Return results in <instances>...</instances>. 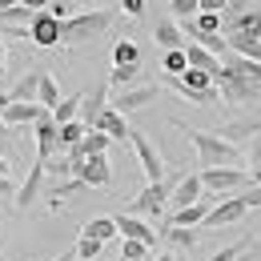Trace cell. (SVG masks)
Listing matches in <instances>:
<instances>
[{"label":"cell","mask_w":261,"mask_h":261,"mask_svg":"<svg viewBox=\"0 0 261 261\" xmlns=\"http://www.w3.org/2000/svg\"><path fill=\"white\" fill-rule=\"evenodd\" d=\"M181 133L193 141V149H197V165H201V169H213V165H237V161H241V149H237L233 141H225V137H217V133L185 129V125H181Z\"/></svg>","instance_id":"1"},{"label":"cell","mask_w":261,"mask_h":261,"mask_svg":"<svg viewBox=\"0 0 261 261\" xmlns=\"http://www.w3.org/2000/svg\"><path fill=\"white\" fill-rule=\"evenodd\" d=\"M113 12L109 8H89V12H72L68 20H61V44H89L97 36L109 33Z\"/></svg>","instance_id":"2"},{"label":"cell","mask_w":261,"mask_h":261,"mask_svg":"<svg viewBox=\"0 0 261 261\" xmlns=\"http://www.w3.org/2000/svg\"><path fill=\"white\" fill-rule=\"evenodd\" d=\"M169 81H173V89L189 100V105H217V100H221L213 76H209L205 68H185L181 76H169Z\"/></svg>","instance_id":"3"},{"label":"cell","mask_w":261,"mask_h":261,"mask_svg":"<svg viewBox=\"0 0 261 261\" xmlns=\"http://www.w3.org/2000/svg\"><path fill=\"white\" fill-rule=\"evenodd\" d=\"M173 185H177V181H145V189L133 197L129 213H133V217H145V221H149V217H161L165 205H169Z\"/></svg>","instance_id":"4"},{"label":"cell","mask_w":261,"mask_h":261,"mask_svg":"<svg viewBox=\"0 0 261 261\" xmlns=\"http://www.w3.org/2000/svg\"><path fill=\"white\" fill-rule=\"evenodd\" d=\"M197 177H201L205 193H217V197L233 193V189H241V185H249V173L237 169V165H213V169H201Z\"/></svg>","instance_id":"5"},{"label":"cell","mask_w":261,"mask_h":261,"mask_svg":"<svg viewBox=\"0 0 261 261\" xmlns=\"http://www.w3.org/2000/svg\"><path fill=\"white\" fill-rule=\"evenodd\" d=\"M129 145H133V153H137V161H141V169H145V181H165L161 149H157L145 133H129Z\"/></svg>","instance_id":"6"},{"label":"cell","mask_w":261,"mask_h":261,"mask_svg":"<svg viewBox=\"0 0 261 261\" xmlns=\"http://www.w3.org/2000/svg\"><path fill=\"white\" fill-rule=\"evenodd\" d=\"M221 33L241 36V40H261V8H241L237 16H221Z\"/></svg>","instance_id":"7"},{"label":"cell","mask_w":261,"mask_h":261,"mask_svg":"<svg viewBox=\"0 0 261 261\" xmlns=\"http://www.w3.org/2000/svg\"><path fill=\"white\" fill-rule=\"evenodd\" d=\"M249 209H245V201L241 197H221L209 213H205V221H201V229H221V225H233V221H241Z\"/></svg>","instance_id":"8"},{"label":"cell","mask_w":261,"mask_h":261,"mask_svg":"<svg viewBox=\"0 0 261 261\" xmlns=\"http://www.w3.org/2000/svg\"><path fill=\"white\" fill-rule=\"evenodd\" d=\"M57 133H61V125L53 121V113H40L33 121V137H36V161L44 165L53 153H57Z\"/></svg>","instance_id":"9"},{"label":"cell","mask_w":261,"mask_h":261,"mask_svg":"<svg viewBox=\"0 0 261 261\" xmlns=\"http://www.w3.org/2000/svg\"><path fill=\"white\" fill-rule=\"evenodd\" d=\"M29 40H33L36 48H57V44H61V20L48 16V8L36 12L33 24H29Z\"/></svg>","instance_id":"10"},{"label":"cell","mask_w":261,"mask_h":261,"mask_svg":"<svg viewBox=\"0 0 261 261\" xmlns=\"http://www.w3.org/2000/svg\"><path fill=\"white\" fill-rule=\"evenodd\" d=\"M109 145H113V141H109L100 129H85V137H81V141L68 149V161L81 165L85 157H105V153H109Z\"/></svg>","instance_id":"11"},{"label":"cell","mask_w":261,"mask_h":261,"mask_svg":"<svg viewBox=\"0 0 261 261\" xmlns=\"http://www.w3.org/2000/svg\"><path fill=\"white\" fill-rule=\"evenodd\" d=\"M76 177H81V185H85V189H105V185L113 181L109 157H85V161L76 165Z\"/></svg>","instance_id":"12"},{"label":"cell","mask_w":261,"mask_h":261,"mask_svg":"<svg viewBox=\"0 0 261 261\" xmlns=\"http://www.w3.org/2000/svg\"><path fill=\"white\" fill-rule=\"evenodd\" d=\"M113 221H117V233H121L125 241H141V245H149V249L157 245V233L149 229V221H145V217H133V213H117Z\"/></svg>","instance_id":"13"},{"label":"cell","mask_w":261,"mask_h":261,"mask_svg":"<svg viewBox=\"0 0 261 261\" xmlns=\"http://www.w3.org/2000/svg\"><path fill=\"white\" fill-rule=\"evenodd\" d=\"M157 97H161V89H157V85H137V89L117 93V97H113V109H117V113H137V109L153 105Z\"/></svg>","instance_id":"14"},{"label":"cell","mask_w":261,"mask_h":261,"mask_svg":"<svg viewBox=\"0 0 261 261\" xmlns=\"http://www.w3.org/2000/svg\"><path fill=\"white\" fill-rule=\"evenodd\" d=\"M40 113H48L44 105H36V100H8L4 109H0V117H4V125L8 129H16V125H33Z\"/></svg>","instance_id":"15"},{"label":"cell","mask_w":261,"mask_h":261,"mask_svg":"<svg viewBox=\"0 0 261 261\" xmlns=\"http://www.w3.org/2000/svg\"><path fill=\"white\" fill-rule=\"evenodd\" d=\"M93 129H100L109 141H129V133H133L129 121H125V113H117L113 105H105V109H100V117L93 121Z\"/></svg>","instance_id":"16"},{"label":"cell","mask_w":261,"mask_h":261,"mask_svg":"<svg viewBox=\"0 0 261 261\" xmlns=\"http://www.w3.org/2000/svg\"><path fill=\"white\" fill-rule=\"evenodd\" d=\"M105 105H109V81H97V85L81 97V121H85L89 129H93V121L100 117V109H105Z\"/></svg>","instance_id":"17"},{"label":"cell","mask_w":261,"mask_h":261,"mask_svg":"<svg viewBox=\"0 0 261 261\" xmlns=\"http://www.w3.org/2000/svg\"><path fill=\"white\" fill-rule=\"evenodd\" d=\"M201 197H205V185H201V177H197V173H185V177L173 185L169 201H173L177 209H185V205H193V201H201Z\"/></svg>","instance_id":"18"},{"label":"cell","mask_w":261,"mask_h":261,"mask_svg":"<svg viewBox=\"0 0 261 261\" xmlns=\"http://www.w3.org/2000/svg\"><path fill=\"white\" fill-rule=\"evenodd\" d=\"M40 189H44V165L36 161L33 169H29V177H24V185L16 189V209H29L36 197H40Z\"/></svg>","instance_id":"19"},{"label":"cell","mask_w":261,"mask_h":261,"mask_svg":"<svg viewBox=\"0 0 261 261\" xmlns=\"http://www.w3.org/2000/svg\"><path fill=\"white\" fill-rule=\"evenodd\" d=\"M185 61H189V68H205L209 76L221 68V61L209 53V48H201V44H193V40H185Z\"/></svg>","instance_id":"20"},{"label":"cell","mask_w":261,"mask_h":261,"mask_svg":"<svg viewBox=\"0 0 261 261\" xmlns=\"http://www.w3.org/2000/svg\"><path fill=\"white\" fill-rule=\"evenodd\" d=\"M185 33L193 36H205V33H221V12H197V16H189L185 20Z\"/></svg>","instance_id":"21"},{"label":"cell","mask_w":261,"mask_h":261,"mask_svg":"<svg viewBox=\"0 0 261 261\" xmlns=\"http://www.w3.org/2000/svg\"><path fill=\"white\" fill-rule=\"evenodd\" d=\"M81 237H93V241L105 245V241H113V237H117V221H113V217H93L89 225L81 229Z\"/></svg>","instance_id":"22"},{"label":"cell","mask_w":261,"mask_h":261,"mask_svg":"<svg viewBox=\"0 0 261 261\" xmlns=\"http://www.w3.org/2000/svg\"><path fill=\"white\" fill-rule=\"evenodd\" d=\"M153 36H157V44H161L165 53H169V48H185V33H181V24H173V20H161Z\"/></svg>","instance_id":"23"},{"label":"cell","mask_w":261,"mask_h":261,"mask_svg":"<svg viewBox=\"0 0 261 261\" xmlns=\"http://www.w3.org/2000/svg\"><path fill=\"white\" fill-rule=\"evenodd\" d=\"M76 117H81V93L61 97L53 105V121H57V125H68V121H76Z\"/></svg>","instance_id":"24"},{"label":"cell","mask_w":261,"mask_h":261,"mask_svg":"<svg viewBox=\"0 0 261 261\" xmlns=\"http://www.w3.org/2000/svg\"><path fill=\"white\" fill-rule=\"evenodd\" d=\"M76 189H85V185H81V177H65V181H61V185H53V189H48V209H61V205H65L68 197L76 193Z\"/></svg>","instance_id":"25"},{"label":"cell","mask_w":261,"mask_h":261,"mask_svg":"<svg viewBox=\"0 0 261 261\" xmlns=\"http://www.w3.org/2000/svg\"><path fill=\"white\" fill-rule=\"evenodd\" d=\"M61 100V85H57V76H48V72H40V85H36V105H44L48 113H53V105Z\"/></svg>","instance_id":"26"},{"label":"cell","mask_w":261,"mask_h":261,"mask_svg":"<svg viewBox=\"0 0 261 261\" xmlns=\"http://www.w3.org/2000/svg\"><path fill=\"white\" fill-rule=\"evenodd\" d=\"M33 16H36V12H29L24 4H12V8H4V12H0V29H29V24H33Z\"/></svg>","instance_id":"27"},{"label":"cell","mask_w":261,"mask_h":261,"mask_svg":"<svg viewBox=\"0 0 261 261\" xmlns=\"http://www.w3.org/2000/svg\"><path fill=\"white\" fill-rule=\"evenodd\" d=\"M129 65H141V48L133 40H117L113 44V68H129Z\"/></svg>","instance_id":"28"},{"label":"cell","mask_w":261,"mask_h":261,"mask_svg":"<svg viewBox=\"0 0 261 261\" xmlns=\"http://www.w3.org/2000/svg\"><path fill=\"white\" fill-rule=\"evenodd\" d=\"M165 241H169L173 249H181V253H185V249H193V245H197V229L169 225V229H165Z\"/></svg>","instance_id":"29"},{"label":"cell","mask_w":261,"mask_h":261,"mask_svg":"<svg viewBox=\"0 0 261 261\" xmlns=\"http://www.w3.org/2000/svg\"><path fill=\"white\" fill-rule=\"evenodd\" d=\"M85 129H89V125H85L81 117H76V121H68V125H61V133H57V149H72V145L85 137Z\"/></svg>","instance_id":"30"},{"label":"cell","mask_w":261,"mask_h":261,"mask_svg":"<svg viewBox=\"0 0 261 261\" xmlns=\"http://www.w3.org/2000/svg\"><path fill=\"white\" fill-rule=\"evenodd\" d=\"M36 85H40V68H33V72L8 93V100H36Z\"/></svg>","instance_id":"31"},{"label":"cell","mask_w":261,"mask_h":261,"mask_svg":"<svg viewBox=\"0 0 261 261\" xmlns=\"http://www.w3.org/2000/svg\"><path fill=\"white\" fill-rule=\"evenodd\" d=\"M161 68L169 72V76H181V72L189 68V61H185V48H169V53H165V61H161Z\"/></svg>","instance_id":"32"},{"label":"cell","mask_w":261,"mask_h":261,"mask_svg":"<svg viewBox=\"0 0 261 261\" xmlns=\"http://www.w3.org/2000/svg\"><path fill=\"white\" fill-rule=\"evenodd\" d=\"M44 173L65 181V177H76V165L68 161V157H48V161H44Z\"/></svg>","instance_id":"33"},{"label":"cell","mask_w":261,"mask_h":261,"mask_svg":"<svg viewBox=\"0 0 261 261\" xmlns=\"http://www.w3.org/2000/svg\"><path fill=\"white\" fill-rule=\"evenodd\" d=\"M100 249H105V245H100V241H93V237H76V245H72V253H76L81 261H97Z\"/></svg>","instance_id":"34"},{"label":"cell","mask_w":261,"mask_h":261,"mask_svg":"<svg viewBox=\"0 0 261 261\" xmlns=\"http://www.w3.org/2000/svg\"><path fill=\"white\" fill-rule=\"evenodd\" d=\"M137 76H141V65H129V68H113V72H109V85H113V89H125V85H133Z\"/></svg>","instance_id":"35"},{"label":"cell","mask_w":261,"mask_h":261,"mask_svg":"<svg viewBox=\"0 0 261 261\" xmlns=\"http://www.w3.org/2000/svg\"><path fill=\"white\" fill-rule=\"evenodd\" d=\"M169 8H173V16H177V20H189V16L201 12V0H169Z\"/></svg>","instance_id":"36"},{"label":"cell","mask_w":261,"mask_h":261,"mask_svg":"<svg viewBox=\"0 0 261 261\" xmlns=\"http://www.w3.org/2000/svg\"><path fill=\"white\" fill-rule=\"evenodd\" d=\"M241 253H249V241H233V245H225V249H217L209 261H237Z\"/></svg>","instance_id":"37"},{"label":"cell","mask_w":261,"mask_h":261,"mask_svg":"<svg viewBox=\"0 0 261 261\" xmlns=\"http://www.w3.org/2000/svg\"><path fill=\"white\" fill-rule=\"evenodd\" d=\"M121 261H149V245H141V241H125V245H121Z\"/></svg>","instance_id":"38"},{"label":"cell","mask_w":261,"mask_h":261,"mask_svg":"<svg viewBox=\"0 0 261 261\" xmlns=\"http://www.w3.org/2000/svg\"><path fill=\"white\" fill-rule=\"evenodd\" d=\"M76 12V0H53L48 4V16H57V20H68Z\"/></svg>","instance_id":"39"},{"label":"cell","mask_w":261,"mask_h":261,"mask_svg":"<svg viewBox=\"0 0 261 261\" xmlns=\"http://www.w3.org/2000/svg\"><path fill=\"white\" fill-rule=\"evenodd\" d=\"M121 8H125V16H145V8H149V0H121Z\"/></svg>","instance_id":"40"},{"label":"cell","mask_w":261,"mask_h":261,"mask_svg":"<svg viewBox=\"0 0 261 261\" xmlns=\"http://www.w3.org/2000/svg\"><path fill=\"white\" fill-rule=\"evenodd\" d=\"M241 201H245V209H261V185L245 189V193H241Z\"/></svg>","instance_id":"41"},{"label":"cell","mask_w":261,"mask_h":261,"mask_svg":"<svg viewBox=\"0 0 261 261\" xmlns=\"http://www.w3.org/2000/svg\"><path fill=\"white\" fill-rule=\"evenodd\" d=\"M229 0H201V12H225Z\"/></svg>","instance_id":"42"},{"label":"cell","mask_w":261,"mask_h":261,"mask_svg":"<svg viewBox=\"0 0 261 261\" xmlns=\"http://www.w3.org/2000/svg\"><path fill=\"white\" fill-rule=\"evenodd\" d=\"M249 161L261 165V133H253V145H249Z\"/></svg>","instance_id":"43"},{"label":"cell","mask_w":261,"mask_h":261,"mask_svg":"<svg viewBox=\"0 0 261 261\" xmlns=\"http://www.w3.org/2000/svg\"><path fill=\"white\" fill-rule=\"evenodd\" d=\"M20 4H24V8H29V12H44V8H48V4H53V0H20Z\"/></svg>","instance_id":"44"},{"label":"cell","mask_w":261,"mask_h":261,"mask_svg":"<svg viewBox=\"0 0 261 261\" xmlns=\"http://www.w3.org/2000/svg\"><path fill=\"white\" fill-rule=\"evenodd\" d=\"M249 181H253V185H261V165H253V173H249Z\"/></svg>","instance_id":"45"},{"label":"cell","mask_w":261,"mask_h":261,"mask_svg":"<svg viewBox=\"0 0 261 261\" xmlns=\"http://www.w3.org/2000/svg\"><path fill=\"white\" fill-rule=\"evenodd\" d=\"M4 61H8V53H4V44H0V76H4Z\"/></svg>","instance_id":"46"},{"label":"cell","mask_w":261,"mask_h":261,"mask_svg":"<svg viewBox=\"0 0 261 261\" xmlns=\"http://www.w3.org/2000/svg\"><path fill=\"white\" fill-rule=\"evenodd\" d=\"M153 261H177V253H161V257H153Z\"/></svg>","instance_id":"47"},{"label":"cell","mask_w":261,"mask_h":261,"mask_svg":"<svg viewBox=\"0 0 261 261\" xmlns=\"http://www.w3.org/2000/svg\"><path fill=\"white\" fill-rule=\"evenodd\" d=\"M12 4H20V0H0V12H4V8H12Z\"/></svg>","instance_id":"48"},{"label":"cell","mask_w":261,"mask_h":261,"mask_svg":"<svg viewBox=\"0 0 261 261\" xmlns=\"http://www.w3.org/2000/svg\"><path fill=\"white\" fill-rule=\"evenodd\" d=\"M237 261H257V257H253V253H241V257H237Z\"/></svg>","instance_id":"49"},{"label":"cell","mask_w":261,"mask_h":261,"mask_svg":"<svg viewBox=\"0 0 261 261\" xmlns=\"http://www.w3.org/2000/svg\"><path fill=\"white\" fill-rule=\"evenodd\" d=\"M4 133H8V125H4V117H0V137H4Z\"/></svg>","instance_id":"50"},{"label":"cell","mask_w":261,"mask_h":261,"mask_svg":"<svg viewBox=\"0 0 261 261\" xmlns=\"http://www.w3.org/2000/svg\"><path fill=\"white\" fill-rule=\"evenodd\" d=\"M177 261H189V257H185V253H177Z\"/></svg>","instance_id":"51"}]
</instances>
